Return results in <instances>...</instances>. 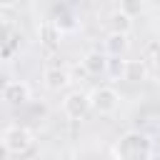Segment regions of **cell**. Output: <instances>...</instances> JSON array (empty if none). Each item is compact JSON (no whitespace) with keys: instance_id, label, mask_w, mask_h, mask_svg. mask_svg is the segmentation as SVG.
I'll return each instance as SVG.
<instances>
[{"instance_id":"6da1fadb","label":"cell","mask_w":160,"mask_h":160,"mask_svg":"<svg viewBox=\"0 0 160 160\" xmlns=\"http://www.w3.org/2000/svg\"><path fill=\"white\" fill-rule=\"evenodd\" d=\"M112 160H152L155 140L142 130H125L112 142Z\"/></svg>"},{"instance_id":"7a4b0ae2","label":"cell","mask_w":160,"mask_h":160,"mask_svg":"<svg viewBox=\"0 0 160 160\" xmlns=\"http://www.w3.org/2000/svg\"><path fill=\"white\" fill-rule=\"evenodd\" d=\"M2 150L8 155H25L32 142H35V132L28 128V125H20V122H12L2 130Z\"/></svg>"},{"instance_id":"3957f363","label":"cell","mask_w":160,"mask_h":160,"mask_svg":"<svg viewBox=\"0 0 160 160\" xmlns=\"http://www.w3.org/2000/svg\"><path fill=\"white\" fill-rule=\"evenodd\" d=\"M120 100L122 98L112 85H98L90 90V105H92V112L98 115H112L120 108Z\"/></svg>"},{"instance_id":"277c9868","label":"cell","mask_w":160,"mask_h":160,"mask_svg":"<svg viewBox=\"0 0 160 160\" xmlns=\"http://www.w3.org/2000/svg\"><path fill=\"white\" fill-rule=\"evenodd\" d=\"M90 110H92V105H90V92L88 90L75 88V90H68L62 95V112H65L68 120H82Z\"/></svg>"},{"instance_id":"5b68a950","label":"cell","mask_w":160,"mask_h":160,"mask_svg":"<svg viewBox=\"0 0 160 160\" xmlns=\"http://www.w3.org/2000/svg\"><path fill=\"white\" fill-rule=\"evenodd\" d=\"M50 25H52V30H55L58 35H75V32L82 28L78 12H75L72 8H68V5H58V8L52 10Z\"/></svg>"},{"instance_id":"8992f818","label":"cell","mask_w":160,"mask_h":160,"mask_svg":"<svg viewBox=\"0 0 160 160\" xmlns=\"http://www.w3.org/2000/svg\"><path fill=\"white\" fill-rule=\"evenodd\" d=\"M0 98H2V105H8V108H22L32 100V88L25 80H8L2 85Z\"/></svg>"},{"instance_id":"52a82bcc","label":"cell","mask_w":160,"mask_h":160,"mask_svg":"<svg viewBox=\"0 0 160 160\" xmlns=\"http://www.w3.org/2000/svg\"><path fill=\"white\" fill-rule=\"evenodd\" d=\"M72 82V75L60 68V65H48L42 70V85L50 90V92H60V90H68Z\"/></svg>"},{"instance_id":"ba28073f","label":"cell","mask_w":160,"mask_h":160,"mask_svg":"<svg viewBox=\"0 0 160 160\" xmlns=\"http://www.w3.org/2000/svg\"><path fill=\"white\" fill-rule=\"evenodd\" d=\"M130 50V35H122V32H108L105 40H102V52L110 58V60H120L125 58Z\"/></svg>"},{"instance_id":"9c48e42d","label":"cell","mask_w":160,"mask_h":160,"mask_svg":"<svg viewBox=\"0 0 160 160\" xmlns=\"http://www.w3.org/2000/svg\"><path fill=\"white\" fill-rule=\"evenodd\" d=\"M82 70L92 78H100V75H108V68H110V58L102 52V50H88L82 58Z\"/></svg>"},{"instance_id":"30bf717a","label":"cell","mask_w":160,"mask_h":160,"mask_svg":"<svg viewBox=\"0 0 160 160\" xmlns=\"http://www.w3.org/2000/svg\"><path fill=\"white\" fill-rule=\"evenodd\" d=\"M108 25H110V32H122V35H130V30H132L135 20H132L128 12H122L120 8H115V10L108 15Z\"/></svg>"},{"instance_id":"8fae6325","label":"cell","mask_w":160,"mask_h":160,"mask_svg":"<svg viewBox=\"0 0 160 160\" xmlns=\"http://www.w3.org/2000/svg\"><path fill=\"white\" fill-rule=\"evenodd\" d=\"M122 80H128V82H142V80H148V65L142 60H125Z\"/></svg>"},{"instance_id":"7c38bea8","label":"cell","mask_w":160,"mask_h":160,"mask_svg":"<svg viewBox=\"0 0 160 160\" xmlns=\"http://www.w3.org/2000/svg\"><path fill=\"white\" fill-rule=\"evenodd\" d=\"M120 10H122V12H128V15L135 20V15L145 10V5H142V2H120Z\"/></svg>"},{"instance_id":"4fadbf2b","label":"cell","mask_w":160,"mask_h":160,"mask_svg":"<svg viewBox=\"0 0 160 160\" xmlns=\"http://www.w3.org/2000/svg\"><path fill=\"white\" fill-rule=\"evenodd\" d=\"M152 60H155V68L160 70V45H158V50H155V55H152Z\"/></svg>"}]
</instances>
